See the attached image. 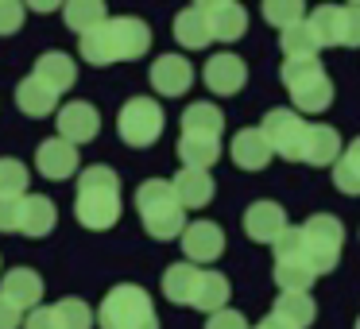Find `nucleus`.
Masks as SVG:
<instances>
[{"label":"nucleus","instance_id":"nucleus-1","mask_svg":"<svg viewBox=\"0 0 360 329\" xmlns=\"http://www.w3.org/2000/svg\"><path fill=\"white\" fill-rule=\"evenodd\" d=\"M151 51V27L140 16H109L101 27L82 35V58L89 66L132 63Z\"/></svg>","mask_w":360,"mask_h":329},{"label":"nucleus","instance_id":"nucleus-2","mask_svg":"<svg viewBox=\"0 0 360 329\" xmlns=\"http://www.w3.org/2000/svg\"><path fill=\"white\" fill-rule=\"evenodd\" d=\"M124 213L120 202V174L105 163L78 171V194H74V217L89 233H109Z\"/></svg>","mask_w":360,"mask_h":329},{"label":"nucleus","instance_id":"nucleus-3","mask_svg":"<svg viewBox=\"0 0 360 329\" xmlns=\"http://www.w3.org/2000/svg\"><path fill=\"white\" fill-rule=\"evenodd\" d=\"M94 325L101 329H159V314L151 295L140 283H117L94 310Z\"/></svg>","mask_w":360,"mask_h":329},{"label":"nucleus","instance_id":"nucleus-4","mask_svg":"<svg viewBox=\"0 0 360 329\" xmlns=\"http://www.w3.org/2000/svg\"><path fill=\"white\" fill-rule=\"evenodd\" d=\"M279 82L290 93V109L302 112H321L333 105V78L326 74V66L318 58H283Z\"/></svg>","mask_w":360,"mask_h":329},{"label":"nucleus","instance_id":"nucleus-5","mask_svg":"<svg viewBox=\"0 0 360 329\" xmlns=\"http://www.w3.org/2000/svg\"><path fill=\"white\" fill-rule=\"evenodd\" d=\"M136 213H140L151 240H179L182 228H186V209L174 202L167 179L140 182V190H136Z\"/></svg>","mask_w":360,"mask_h":329},{"label":"nucleus","instance_id":"nucleus-6","mask_svg":"<svg viewBox=\"0 0 360 329\" xmlns=\"http://www.w3.org/2000/svg\"><path fill=\"white\" fill-rule=\"evenodd\" d=\"M298 240H302V264L318 275H329L341 264V248H345V225L333 213H314L298 225Z\"/></svg>","mask_w":360,"mask_h":329},{"label":"nucleus","instance_id":"nucleus-7","mask_svg":"<svg viewBox=\"0 0 360 329\" xmlns=\"http://www.w3.org/2000/svg\"><path fill=\"white\" fill-rule=\"evenodd\" d=\"M167 128V112L155 97H128L117 112V136L128 148H151Z\"/></svg>","mask_w":360,"mask_h":329},{"label":"nucleus","instance_id":"nucleus-8","mask_svg":"<svg viewBox=\"0 0 360 329\" xmlns=\"http://www.w3.org/2000/svg\"><path fill=\"white\" fill-rule=\"evenodd\" d=\"M306 120L298 117L295 109H271L264 117V124H259V132H264L267 148H271V155L287 159V163H298L302 159V140H306Z\"/></svg>","mask_w":360,"mask_h":329},{"label":"nucleus","instance_id":"nucleus-9","mask_svg":"<svg viewBox=\"0 0 360 329\" xmlns=\"http://www.w3.org/2000/svg\"><path fill=\"white\" fill-rule=\"evenodd\" d=\"M179 244H182V256H186V264H194V267L217 264L221 252H225V233H221L217 221H186Z\"/></svg>","mask_w":360,"mask_h":329},{"label":"nucleus","instance_id":"nucleus-10","mask_svg":"<svg viewBox=\"0 0 360 329\" xmlns=\"http://www.w3.org/2000/svg\"><path fill=\"white\" fill-rule=\"evenodd\" d=\"M202 12L213 43H236L248 32V8L236 0H202Z\"/></svg>","mask_w":360,"mask_h":329},{"label":"nucleus","instance_id":"nucleus-11","mask_svg":"<svg viewBox=\"0 0 360 329\" xmlns=\"http://www.w3.org/2000/svg\"><path fill=\"white\" fill-rule=\"evenodd\" d=\"M97 132H101V112H97L89 101L58 105V140H66V143L78 148V143L97 140Z\"/></svg>","mask_w":360,"mask_h":329},{"label":"nucleus","instance_id":"nucleus-12","mask_svg":"<svg viewBox=\"0 0 360 329\" xmlns=\"http://www.w3.org/2000/svg\"><path fill=\"white\" fill-rule=\"evenodd\" d=\"M202 82L217 97H233V93H240L244 82H248V63H244L240 55H233V51H221V55H213L210 63H205Z\"/></svg>","mask_w":360,"mask_h":329},{"label":"nucleus","instance_id":"nucleus-13","mask_svg":"<svg viewBox=\"0 0 360 329\" xmlns=\"http://www.w3.org/2000/svg\"><path fill=\"white\" fill-rule=\"evenodd\" d=\"M287 209H283L279 202H252L248 209H244V236H248L252 244H275L283 236V228H287Z\"/></svg>","mask_w":360,"mask_h":329},{"label":"nucleus","instance_id":"nucleus-14","mask_svg":"<svg viewBox=\"0 0 360 329\" xmlns=\"http://www.w3.org/2000/svg\"><path fill=\"white\" fill-rule=\"evenodd\" d=\"M35 171H39L43 179H51V182H66L70 174L82 171L78 148L66 143V140H58V136H51V140H43L39 151H35Z\"/></svg>","mask_w":360,"mask_h":329},{"label":"nucleus","instance_id":"nucleus-15","mask_svg":"<svg viewBox=\"0 0 360 329\" xmlns=\"http://www.w3.org/2000/svg\"><path fill=\"white\" fill-rule=\"evenodd\" d=\"M148 82H151V89H155L159 97H182V93H190V86H194V66H190L182 55H163V58L151 63Z\"/></svg>","mask_w":360,"mask_h":329},{"label":"nucleus","instance_id":"nucleus-16","mask_svg":"<svg viewBox=\"0 0 360 329\" xmlns=\"http://www.w3.org/2000/svg\"><path fill=\"white\" fill-rule=\"evenodd\" d=\"M0 298H8L20 314L43 306V279H39V271H32V267H8V271L0 275Z\"/></svg>","mask_w":360,"mask_h":329},{"label":"nucleus","instance_id":"nucleus-17","mask_svg":"<svg viewBox=\"0 0 360 329\" xmlns=\"http://www.w3.org/2000/svg\"><path fill=\"white\" fill-rule=\"evenodd\" d=\"M32 78L39 82V86H47L55 97H63V93H70V86L78 82V63H74L70 55H63V51H47V55L35 58Z\"/></svg>","mask_w":360,"mask_h":329},{"label":"nucleus","instance_id":"nucleus-18","mask_svg":"<svg viewBox=\"0 0 360 329\" xmlns=\"http://www.w3.org/2000/svg\"><path fill=\"white\" fill-rule=\"evenodd\" d=\"M167 182H171V194L182 209H205V205L213 202V194H217L210 171H186V167H182V171Z\"/></svg>","mask_w":360,"mask_h":329},{"label":"nucleus","instance_id":"nucleus-19","mask_svg":"<svg viewBox=\"0 0 360 329\" xmlns=\"http://www.w3.org/2000/svg\"><path fill=\"white\" fill-rule=\"evenodd\" d=\"M229 159H233L240 171H267V163H271V148H267L264 132L259 128H240V132L233 136V143H229Z\"/></svg>","mask_w":360,"mask_h":329},{"label":"nucleus","instance_id":"nucleus-20","mask_svg":"<svg viewBox=\"0 0 360 329\" xmlns=\"http://www.w3.org/2000/svg\"><path fill=\"white\" fill-rule=\"evenodd\" d=\"M345 140L333 124H310L306 128V140H302V159L298 163H310V167H333L337 155H341Z\"/></svg>","mask_w":360,"mask_h":329},{"label":"nucleus","instance_id":"nucleus-21","mask_svg":"<svg viewBox=\"0 0 360 329\" xmlns=\"http://www.w3.org/2000/svg\"><path fill=\"white\" fill-rule=\"evenodd\" d=\"M58 225V205L51 202L47 194H24V213H20V233L39 240V236H51Z\"/></svg>","mask_w":360,"mask_h":329},{"label":"nucleus","instance_id":"nucleus-22","mask_svg":"<svg viewBox=\"0 0 360 329\" xmlns=\"http://www.w3.org/2000/svg\"><path fill=\"white\" fill-rule=\"evenodd\" d=\"M229 298H233V283L225 279L221 271H198V283H194V295H190V306L202 310L205 318L217 310H225Z\"/></svg>","mask_w":360,"mask_h":329},{"label":"nucleus","instance_id":"nucleus-23","mask_svg":"<svg viewBox=\"0 0 360 329\" xmlns=\"http://www.w3.org/2000/svg\"><path fill=\"white\" fill-rule=\"evenodd\" d=\"M174 39H179V47L186 51H205L210 47V24H205V12H202V0L198 4H186V8L174 16Z\"/></svg>","mask_w":360,"mask_h":329},{"label":"nucleus","instance_id":"nucleus-24","mask_svg":"<svg viewBox=\"0 0 360 329\" xmlns=\"http://www.w3.org/2000/svg\"><path fill=\"white\" fill-rule=\"evenodd\" d=\"M225 132V112L213 101H194L190 109H182V136H210V140H221Z\"/></svg>","mask_w":360,"mask_h":329},{"label":"nucleus","instance_id":"nucleus-25","mask_svg":"<svg viewBox=\"0 0 360 329\" xmlns=\"http://www.w3.org/2000/svg\"><path fill=\"white\" fill-rule=\"evenodd\" d=\"M16 109L24 112V117H32V120H43V117H51V112L58 109V97L27 74V78L16 86Z\"/></svg>","mask_w":360,"mask_h":329},{"label":"nucleus","instance_id":"nucleus-26","mask_svg":"<svg viewBox=\"0 0 360 329\" xmlns=\"http://www.w3.org/2000/svg\"><path fill=\"white\" fill-rule=\"evenodd\" d=\"M271 318L283 321L287 329H310L314 318H318V306H314L310 295H279L271 306Z\"/></svg>","mask_w":360,"mask_h":329},{"label":"nucleus","instance_id":"nucleus-27","mask_svg":"<svg viewBox=\"0 0 360 329\" xmlns=\"http://www.w3.org/2000/svg\"><path fill=\"white\" fill-rule=\"evenodd\" d=\"M179 159L186 171H210L221 159V140H210V136H182L179 140Z\"/></svg>","mask_w":360,"mask_h":329},{"label":"nucleus","instance_id":"nucleus-28","mask_svg":"<svg viewBox=\"0 0 360 329\" xmlns=\"http://www.w3.org/2000/svg\"><path fill=\"white\" fill-rule=\"evenodd\" d=\"M63 20L70 32L89 35L94 27H101L109 20V8H105L101 0H70V4H63Z\"/></svg>","mask_w":360,"mask_h":329},{"label":"nucleus","instance_id":"nucleus-29","mask_svg":"<svg viewBox=\"0 0 360 329\" xmlns=\"http://www.w3.org/2000/svg\"><path fill=\"white\" fill-rule=\"evenodd\" d=\"M333 186L349 198H360V136L349 140V148H341L333 163Z\"/></svg>","mask_w":360,"mask_h":329},{"label":"nucleus","instance_id":"nucleus-30","mask_svg":"<svg viewBox=\"0 0 360 329\" xmlns=\"http://www.w3.org/2000/svg\"><path fill=\"white\" fill-rule=\"evenodd\" d=\"M198 271L202 267H194V264H171L163 271V295H167V302H174V306H190V295H194V283H198Z\"/></svg>","mask_w":360,"mask_h":329},{"label":"nucleus","instance_id":"nucleus-31","mask_svg":"<svg viewBox=\"0 0 360 329\" xmlns=\"http://www.w3.org/2000/svg\"><path fill=\"white\" fill-rule=\"evenodd\" d=\"M279 51H283V58H318L321 55V47H318V39H314L306 20L287 27V32H279Z\"/></svg>","mask_w":360,"mask_h":329},{"label":"nucleus","instance_id":"nucleus-32","mask_svg":"<svg viewBox=\"0 0 360 329\" xmlns=\"http://www.w3.org/2000/svg\"><path fill=\"white\" fill-rule=\"evenodd\" d=\"M58 329H94V306L82 302V298H63V302L51 306Z\"/></svg>","mask_w":360,"mask_h":329},{"label":"nucleus","instance_id":"nucleus-33","mask_svg":"<svg viewBox=\"0 0 360 329\" xmlns=\"http://www.w3.org/2000/svg\"><path fill=\"white\" fill-rule=\"evenodd\" d=\"M271 275H275L279 295H310V287H314V271L302 264H275Z\"/></svg>","mask_w":360,"mask_h":329},{"label":"nucleus","instance_id":"nucleus-34","mask_svg":"<svg viewBox=\"0 0 360 329\" xmlns=\"http://www.w3.org/2000/svg\"><path fill=\"white\" fill-rule=\"evenodd\" d=\"M264 20L271 27H279V32H287V27H295V24H302L306 20V4L302 0H264Z\"/></svg>","mask_w":360,"mask_h":329},{"label":"nucleus","instance_id":"nucleus-35","mask_svg":"<svg viewBox=\"0 0 360 329\" xmlns=\"http://www.w3.org/2000/svg\"><path fill=\"white\" fill-rule=\"evenodd\" d=\"M306 24H310L318 47H337V4H318L314 12H306Z\"/></svg>","mask_w":360,"mask_h":329},{"label":"nucleus","instance_id":"nucleus-36","mask_svg":"<svg viewBox=\"0 0 360 329\" xmlns=\"http://www.w3.org/2000/svg\"><path fill=\"white\" fill-rule=\"evenodd\" d=\"M32 171H27V163H20V159H0V194H12V198H24L32 194Z\"/></svg>","mask_w":360,"mask_h":329},{"label":"nucleus","instance_id":"nucleus-37","mask_svg":"<svg viewBox=\"0 0 360 329\" xmlns=\"http://www.w3.org/2000/svg\"><path fill=\"white\" fill-rule=\"evenodd\" d=\"M337 47H360V0L337 4Z\"/></svg>","mask_w":360,"mask_h":329},{"label":"nucleus","instance_id":"nucleus-38","mask_svg":"<svg viewBox=\"0 0 360 329\" xmlns=\"http://www.w3.org/2000/svg\"><path fill=\"white\" fill-rule=\"evenodd\" d=\"M27 20V8L20 0H0V35H16Z\"/></svg>","mask_w":360,"mask_h":329},{"label":"nucleus","instance_id":"nucleus-39","mask_svg":"<svg viewBox=\"0 0 360 329\" xmlns=\"http://www.w3.org/2000/svg\"><path fill=\"white\" fill-rule=\"evenodd\" d=\"M20 213H24V198L0 194V233H20Z\"/></svg>","mask_w":360,"mask_h":329},{"label":"nucleus","instance_id":"nucleus-40","mask_svg":"<svg viewBox=\"0 0 360 329\" xmlns=\"http://www.w3.org/2000/svg\"><path fill=\"white\" fill-rule=\"evenodd\" d=\"M205 329H252V325H248V318H244L240 310L225 306V310H217V314L205 318Z\"/></svg>","mask_w":360,"mask_h":329},{"label":"nucleus","instance_id":"nucleus-41","mask_svg":"<svg viewBox=\"0 0 360 329\" xmlns=\"http://www.w3.org/2000/svg\"><path fill=\"white\" fill-rule=\"evenodd\" d=\"M20 329H58V325H55V314H51V306H35V310L24 314Z\"/></svg>","mask_w":360,"mask_h":329},{"label":"nucleus","instance_id":"nucleus-42","mask_svg":"<svg viewBox=\"0 0 360 329\" xmlns=\"http://www.w3.org/2000/svg\"><path fill=\"white\" fill-rule=\"evenodd\" d=\"M20 321H24V314H20L8 298H0V329H20Z\"/></svg>","mask_w":360,"mask_h":329},{"label":"nucleus","instance_id":"nucleus-43","mask_svg":"<svg viewBox=\"0 0 360 329\" xmlns=\"http://www.w3.org/2000/svg\"><path fill=\"white\" fill-rule=\"evenodd\" d=\"M27 12H55V8H63V4H55V0H35V4H24Z\"/></svg>","mask_w":360,"mask_h":329},{"label":"nucleus","instance_id":"nucleus-44","mask_svg":"<svg viewBox=\"0 0 360 329\" xmlns=\"http://www.w3.org/2000/svg\"><path fill=\"white\" fill-rule=\"evenodd\" d=\"M252 329H287V325H283V321H275L271 314H267V318H264V321H256Z\"/></svg>","mask_w":360,"mask_h":329},{"label":"nucleus","instance_id":"nucleus-45","mask_svg":"<svg viewBox=\"0 0 360 329\" xmlns=\"http://www.w3.org/2000/svg\"><path fill=\"white\" fill-rule=\"evenodd\" d=\"M352 329H360V318H356V325H352Z\"/></svg>","mask_w":360,"mask_h":329}]
</instances>
